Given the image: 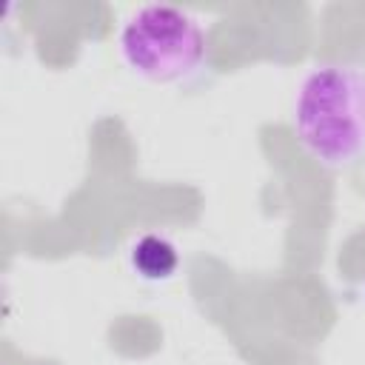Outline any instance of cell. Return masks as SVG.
<instances>
[{"label": "cell", "instance_id": "7a4b0ae2", "mask_svg": "<svg viewBox=\"0 0 365 365\" xmlns=\"http://www.w3.org/2000/svg\"><path fill=\"white\" fill-rule=\"evenodd\" d=\"M208 40L202 23L168 3H148L128 14L120 29V54L125 66L151 83H185L200 74Z\"/></svg>", "mask_w": 365, "mask_h": 365}, {"label": "cell", "instance_id": "6da1fadb", "mask_svg": "<svg viewBox=\"0 0 365 365\" xmlns=\"http://www.w3.org/2000/svg\"><path fill=\"white\" fill-rule=\"evenodd\" d=\"M294 131L302 148L328 168H348L365 154V68L322 63L294 97Z\"/></svg>", "mask_w": 365, "mask_h": 365}, {"label": "cell", "instance_id": "3957f363", "mask_svg": "<svg viewBox=\"0 0 365 365\" xmlns=\"http://www.w3.org/2000/svg\"><path fill=\"white\" fill-rule=\"evenodd\" d=\"M177 265H180L177 245L171 240H165L163 234H143L131 245V268L148 282L174 277Z\"/></svg>", "mask_w": 365, "mask_h": 365}]
</instances>
